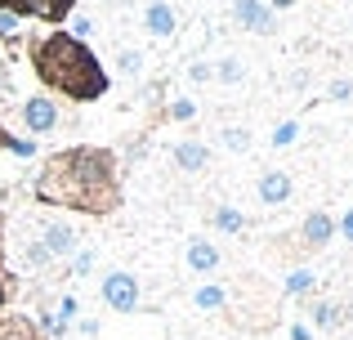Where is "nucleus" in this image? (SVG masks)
I'll list each match as a JSON object with an SVG mask.
<instances>
[{"mask_svg":"<svg viewBox=\"0 0 353 340\" xmlns=\"http://www.w3.org/2000/svg\"><path fill=\"white\" fill-rule=\"evenodd\" d=\"M210 224H215L219 233H241V228H250V219L241 215V206H228V201H224V206L210 210Z\"/></svg>","mask_w":353,"mask_h":340,"instance_id":"2eb2a0df","label":"nucleus"},{"mask_svg":"<svg viewBox=\"0 0 353 340\" xmlns=\"http://www.w3.org/2000/svg\"><path fill=\"white\" fill-rule=\"evenodd\" d=\"M192 117H197V103H192V99H174L170 103V121H192Z\"/></svg>","mask_w":353,"mask_h":340,"instance_id":"b1692460","label":"nucleus"},{"mask_svg":"<svg viewBox=\"0 0 353 340\" xmlns=\"http://www.w3.org/2000/svg\"><path fill=\"white\" fill-rule=\"evenodd\" d=\"M32 192L41 206H63V210H81V215H112L121 206L117 152L94 148V143L54 152V157H45Z\"/></svg>","mask_w":353,"mask_h":340,"instance_id":"f257e3e1","label":"nucleus"},{"mask_svg":"<svg viewBox=\"0 0 353 340\" xmlns=\"http://www.w3.org/2000/svg\"><path fill=\"white\" fill-rule=\"evenodd\" d=\"M295 139H300V121H282L273 130V148H291Z\"/></svg>","mask_w":353,"mask_h":340,"instance_id":"412c9836","label":"nucleus"},{"mask_svg":"<svg viewBox=\"0 0 353 340\" xmlns=\"http://www.w3.org/2000/svg\"><path fill=\"white\" fill-rule=\"evenodd\" d=\"M50 260H54V255L45 251V246H41V237L23 246V264H27V269H45V264H50Z\"/></svg>","mask_w":353,"mask_h":340,"instance_id":"aec40b11","label":"nucleus"},{"mask_svg":"<svg viewBox=\"0 0 353 340\" xmlns=\"http://www.w3.org/2000/svg\"><path fill=\"white\" fill-rule=\"evenodd\" d=\"M286 5H295V0H268V9H273V14H277V9H286Z\"/></svg>","mask_w":353,"mask_h":340,"instance_id":"2f4dec72","label":"nucleus"},{"mask_svg":"<svg viewBox=\"0 0 353 340\" xmlns=\"http://www.w3.org/2000/svg\"><path fill=\"white\" fill-rule=\"evenodd\" d=\"M41 246L54 255V260H68V255L77 251V233H72L63 219H50V224H41Z\"/></svg>","mask_w":353,"mask_h":340,"instance_id":"f8f14e48","label":"nucleus"},{"mask_svg":"<svg viewBox=\"0 0 353 340\" xmlns=\"http://www.w3.org/2000/svg\"><path fill=\"white\" fill-rule=\"evenodd\" d=\"M170 161H174V170H183V174H201L210 166V148L201 139H179L170 148Z\"/></svg>","mask_w":353,"mask_h":340,"instance_id":"9d476101","label":"nucleus"},{"mask_svg":"<svg viewBox=\"0 0 353 340\" xmlns=\"http://www.w3.org/2000/svg\"><path fill=\"white\" fill-rule=\"evenodd\" d=\"M5 14H14L18 23L23 18H41V23H68L77 14V0H0Z\"/></svg>","mask_w":353,"mask_h":340,"instance_id":"7ed1b4c3","label":"nucleus"},{"mask_svg":"<svg viewBox=\"0 0 353 340\" xmlns=\"http://www.w3.org/2000/svg\"><path fill=\"white\" fill-rule=\"evenodd\" d=\"M233 18L255 36H273L277 32V14L268 9V0H233Z\"/></svg>","mask_w":353,"mask_h":340,"instance_id":"423d86ee","label":"nucleus"},{"mask_svg":"<svg viewBox=\"0 0 353 340\" xmlns=\"http://www.w3.org/2000/svg\"><path fill=\"white\" fill-rule=\"evenodd\" d=\"M59 121H63V112H59V103H54L50 94H32L23 103V126H27V134H54L59 130Z\"/></svg>","mask_w":353,"mask_h":340,"instance_id":"39448f33","label":"nucleus"},{"mask_svg":"<svg viewBox=\"0 0 353 340\" xmlns=\"http://www.w3.org/2000/svg\"><path fill=\"white\" fill-rule=\"evenodd\" d=\"M117 68L125 72V77H139V72H143V54H139V50H121L117 54Z\"/></svg>","mask_w":353,"mask_h":340,"instance_id":"4be33fe9","label":"nucleus"},{"mask_svg":"<svg viewBox=\"0 0 353 340\" xmlns=\"http://www.w3.org/2000/svg\"><path fill=\"white\" fill-rule=\"evenodd\" d=\"M210 72H215V81H224V86H241V81H246V63L233 59V54L219 59V68H210Z\"/></svg>","mask_w":353,"mask_h":340,"instance_id":"a211bd4d","label":"nucleus"},{"mask_svg":"<svg viewBox=\"0 0 353 340\" xmlns=\"http://www.w3.org/2000/svg\"><path fill=\"white\" fill-rule=\"evenodd\" d=\"M103 305L108 309H117V314H134L139 309V296H143V291H139V278L134 273H125V269H112V273H103Z\"/></svg>","mask_w":353,"mask_h":340,"instance_id":"20e7f679","label":"nucleus"},{"mask_svg":"<svg viewBox=\"0 0 353 340\" xmlns=\"http://www.w3.org/2000/svg\"><path fill=\"white\" fill-rule=\"evenodd\" d=\"M291 340H313V332H309L304 323H295V327H291Z\"/></svg>","mask_w":353,"mask_h":340,"instance_id":"7c9ffc66","label":"nucleus"},{"mask_svg":"<svg viewBox=\"0 0 353 340\" xmlns=\"http://www.w3.org/2000/svg\"><path fill=\"white\" fill-rule=\"evenodd\" d=\"M192 305L206 309V314H219V309L228 305V291H224V287H215V282H206V287L192 291Z\"/></svg>","mask_w":353,"mask_h":340,"instance_id":"dca6fc26","label":"nucleus"},{"mask_svg":"<svg viewBox=\"0 0 353 340\" xmlns=\"http://www.w3.org/2000/svg\"><path fill=\"white\" fill-rule=\"evenodd\" d=\"M183 260H188L192 273H201V278H206V273L219 269V260H224V255H219V246L206 242V237H188V246H183Z\"/></svg>","mask_w":353,"mask_h":340,"instance_id":"9b49d317","label":"nucleus"},{"mask_svg":"<svg viewBox=\"0 0 353 340\" xmlns=\"http://www.w3.org/2000/svg\"><path fill=\"white\" fill-rule=\"evenodd\" d=\"M174 27H179V14H174L170 0H148L143 5V32L157 36V41H170Z\"/></svg>","mask_w":353,"mask_h":340,"instance_id":"0eeeda50","label":"nucleus"},{"mask_svg":"<svg viewBox=\"0 0 353 340\" xmlns=\"http://www.w3.org/2000/svg\"><path fill=\"white\" fill-rule=\"evenodd\" d=\"M345 340H353V336H345Z\"/></svg>","mask_w":353,"mask_h":340,"instance_id":"72a5a7b5","label":"nucleus"},{"mask_svg":"<svg viewBox=\"0 0 353 340\" xmlns=\"http://www.w3.org/2000/svg\"><path fill=\"white\" fill-rule=\"evenodd\" d=\"M336 233H340V237H349V242H353V210H345V215H340Z\"/></svg>","mask_w":353,"mask_h":340,"instance_id":"c85d7f7f","label":"nucleus"},{"mask_svg":"<svg viewBox=\"0 0 353 340\" xmlns=\"http://www.w3.org/2000/svg\"><path fill=\"white\" fill-rule=\"evenodd\" d=\"M18 32V18L14 14H5V9H0V36H14Z\"/></svg>","mask_w":353,"mask_h":340,"instance_id":"c756f323","label":"nucleus"},{"mask_svg":"<svg viewBox=\"0 0 353 340\" xmlns=\"http://www.w3.org/2000/svg\"><path fill=\"white\" fill-rule=\"evenodd\" d=\"M224 148L246 152V148H250V130H241V126H228V130H224Z\"/></svg>","mask_w":353,"mask_h":340,"instance_id":"5701e85b","label":"nucleus"},{"mask_svg":"<svg viewBox=\"0 0 353 340\" xmlns=\"http://www.w3.org/2000/svg\"><path fill=\"white\" fill-rule=\"evenodd\" d=\"M0 340H50L27 314H0Z\"/></svg>","mask_w":353,"mask_h":340,"instance_id":"ddd939ff","label":"nucleus"},{"mask_svg":"<svg viewBox=\"0 0 353 340\" xmlns=\"http://www.w3.org/2000/svg\"><path fill=\"white\" fill-rule=\"evenodd\" d=\"M72 318H77V296H63V309H59V323L72 327Z\"/></svg>","mask_w":353,"mask_h":340,"instance_id":"bb28decb","label":"nucleus"},{"mask_svg":"<svg viewBox=\"0 0 353 340\" xmlns=\"http://www.w3.org/2000/svg\"><path fill=\"white\" fill-rule=\"evenodd\" d=\"M291 192H295V183H291V174H286V170H264L255 179L259 206H286V201H291Z\"/></svg>","mask_w":353,"mask_h":340,"instance_id":"6e6552de","label":"nucleus"},{"mask_svg":"<svg viewBox=\"0 0 353 340\" xmlns=\"http://www.w3.org/2000/svg\"><path fill=\"white\" fill-rule=\"evenodd\" d=\"M5 300H9V287H5V278H0V309H5Z\"/></svg>","mask_w":353,"mask_h":340,"instance_id":"473e14b6","label":"nucleus"},{"mask_svg":"<svg viewBox=\"0 0 353 340\" xmlns=\"http://www.w3.org/2000/svg\"><path fill=\"white\" fill-rule=\"evenodd\" d=\"M32 72L50 94H63L72 103H99L112 90V77L99 63V54L85 41L68 36L63 27L32 45Z\"/></svg>","mask_w":353,"mask_h":340,"instance_id":"f03ea898","label":"nucleus"},{"mask_svg":"<svg viewBox=\"0 0 353 340\" xmlns=\"http://www.w3.org/2000/svg\"><path fill=\"white\" fill-rule=\"evenodd\" d=\"M68 36H77V41H90V36H94V23H90L85 14H72V32Z\"/></svg>","mask_w":353,"mask_h":340,"instance_id":"393cba45","label":"nucleus"},{"mask_svg":"<svg viewBox=\"0 0 353 340\" xmlns=\"http://www.w3.org/2000/svg\"><path fill=\"white\" fill-rule=\"evenodd\" d=\"M188 77H192V81H197V86H201V81H210V77H215V72H210V63H192V68H188Z\"/></svg>","mask_w":353,"mask_h":340,"instance_id":"cd10ccee","label":"nucleus"},{"mask_svg":"<svg viewBox=\"0 0 353 340\" xmlns=\"http://www.w3.org/2000/svg\"><path fill=\"white\" fill-rule=\"evenodd\" d=\"M0 148L14 152V157H36V143H32V139H18V134H9L5 126H0Z\"/></svg>","mask_w":353,"mask_h":340,"instance_id":"6ab92c4d","label":"nucleus"},{"mask_svg":"<svg viewBox=\"0 0 353 340\" xmlns=\"http://www.w3.org/2000/svg\"><path fill=\"white\" fill-rule=\"evenodd\" d=\"M327 94L336 99V103H349V99H353V81H345V77H336V81H331V90H327Z\"/></svg>","mask_w":353,"mask_h":340,"instance_id":"a878e982","label":"nucleus"},{"mask_svg":"<svg viewBox=\"0 0 353 340\" xmlns=\"http://www.w3.org/2000/svg\"><path fill=\"white\" fill-rule=\"evenodd\" d=\"M309 318H313V327H318V332H336V327L345 323V305H340V300H313V305H309Z\"/></svg>","mask_w":353,"mask_h":340,"instance_id":"4468645a","label":"nucleus"},{"mask_svg":"<svg viewBox=\"0 0 353 340\" xmlns=\"http://www.w3.org/2000/svg\"><path fill=\"white\" fill-rule=\"evenodd\" d=\"M331 237H336V219H331L327 210H309V215H304V224H300L304 251H322Z\"/></svg>","mask_w":353,"mask_h":340,"instance_id":"1a4fd4ad","label":"nucleus"},{"mask_svg":"<svg viewBox=\"0 0 353 340\" xmlns=\"http://www.w3.org/2000/svg\"><path fill=\"white\" fill-rule=\"evenodd\" d=\"M313 287H318L313 269H291V273H286V282H282V291H286V296H309Z\"/></svg>","mask_w":353,"mask_h":340,"instance_id":"f3484780","label":"nucleus"}]
</instances>
